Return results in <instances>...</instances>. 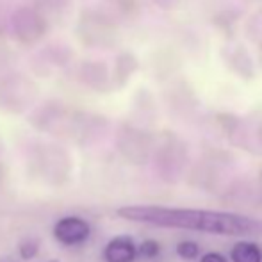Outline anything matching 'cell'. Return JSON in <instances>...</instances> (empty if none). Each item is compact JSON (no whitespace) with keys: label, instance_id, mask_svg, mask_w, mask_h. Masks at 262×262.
Returning <instances> with one entry per match:
<instances>
[{"label":"cell","instance_id":"12","mask_svg":"<svg viewBox=\"0 0 262 262\" xmlns=\"http://www.w3.org/2000/svg\"><path fill=\"white\" fill-rule=\"evenodd\" d=\"M161 253V243L156 239H145L141 245H138V257L143 259H156Z\"/></svg>","mask_w":262,"mask_h":262},{"label":"cell","instance_id":"14","mask_svg":"<svg viewBox=\"0 0 262 262\" xmlns=\"http://www.w3.org/2000/svg\"><path fill=\"white\" fill-rule=\"evenodd\" d=\"M0 262H13L11 259H6V257H4V259H0Z\"/></svg>","mask_w":262,"mask_h":262},{"label":"cell","instance_id":"5","mask_svg":"<svg viewBox=\"0 0 262 262\" xmlns=\"http://www.w3.org/2000/svg\"><path fill=\"white\" fill-rule=\"evenodd\" d=\"M52 235L64 248H75L91 237V225L80 216H62L54 223Z\"/></svg>","mask_w":262,"mask_h":262},{"label":"cell","instance_id":"8","mask_svg":"<svg viewBox=\"0 0 262 262\" xmlns=\"http://www.w3.org/2000/svg\"><path fill=\"white\" fill-rule=\"evenodd\" d=\"M118 145H120V150L128 161L132 162H145L146 161V143L138 141V134L134 130H121L120 138H118Z\"/></svg>","mask_w":262,"mask_h":262},{"label":"cell","instance_id":"3","mask_svg":"<svg viewBox=\"0 0 262 262\" xmlns=\"http://www.w3.org/2000/svg\"><path fill=\"white\" fill-rule=\"evenodd\" d=\"M29 169L45 184L59 187L68 180L72 171V159L66 150L55 145H39L31 152Z\"/></svg>","mask_w":262,"mask_h":262},{"label":"cell","instance_id":"13","mask_svg":"<svg viewBox=\"0 0 262 262\" xmlns=\"http://www.w3.org/2000/svg\"><path fill=\"white\" fill-rule=\"evenodd\" d=\"M200 262H228V259L220 252H209L205 255H202Z\"/></svg>","mask_w":262,"mask_h":262},{"label":"cell","instance_id":"7","mask_svg":"<svg viewBox=\"0 0 262 262\" xmlns=\"http://www.w3.org/2000/svg\"><path fill=\"white\" fill-rule=\"evenodd\" d=\"M102 257H104V262H136L138 245L130 235H114L104 246Z\"/></svg>","mask_w":262,"mask_h":262},{"label":"cell","instance_id":"2","mask_svg":"<svg viewBox=\"0 0 262 262\" xmlns=\"http://www.w3.org/2000/svg\"><path fill=\"white\" fill-rule=\"evenodd\" d=\"M36 127L49 132L61 139L70 141H84L93 130V123L90 116L82 113H77L72 109H62V107H52V109H43L34 120Z\"/></svg>","mask_w":262,"mask_h":262},{"label":"cell","instance_id":"4","mask_svg":"<svg viewBox=\"0 0 262 262\" xmlns=\"http://www.w3.org/2000/svg\"><path fill=\"white\" fill-rule=\"evenodd\" d=\"M36 86L21 75H11L0 80V109L6 113H21L36 97Z\"/></svg>","mask_w":262,"mask_h":262},{"label":"cell","instance_id":"1","mask_svg":"<svg viewBox=\"0 0 262 262\" xmlns=\"http://www.w3.org/2000/svg\"><path fill=\"white\" fill-rule=\"evenodd\" d=\"M125 221L152 225L161 228H179L212 235H255L262 234V221L245 214L212 209L164 207V205H125L116 210Z\"/></svg>","mask_w":262,"mask_h":262},{"label":"cell","instance_id":"9","mask_svg":"<svg viewBox=\"0 0 262 262\" xmlns=\"http://www.w3.org/2000/svg\"><path fill=\"white\" fill-rule=\"evenodd\" d=\"M232 262H262V248L253 241H237L230 250Z\"/></svg>","mask_w":262,"mask_h":262},{"label":"cell","instance_id":"6","mask_svg":"<svg viewBox=\"0 0 262 262\" xmlns=\"http://www.w3.org/2000/svg\"><path fill=\"white\" fill-rule=\"evenodd\" d=\"M13 29L21 43H34L45 34V18L32 7H21L13 16Z\"/></svg>","mask_w":262,"mask_h":262},{"label":"cell","instance_id":"15","mask_svg":"<svg viewBox=\"0 0 262 262\" xmlns=\"http://www.w3.org/2000/svg\"><path fill=\"white\" fill-rule=\"evenodd\" d=\"M49 262H61V260H59V259H50Z\"/></svg>","mask_w":262,"mask_h":262},{"label":"cell","instance_id":"10","mask_svg":"<svg viewBox=\"0 0 262 262\" xmlns=\"http://www.w3.org/2000/svg\"><path fill=\"white\" fill-rule=\"evenodd\" d=\"M39 248H41V241L36 235H27L18 243V255L24 260H32L38 257Z\"/></svg>","mask_w":262,"mask_h":262},{"label":"cell","instance_id":"11","mask_svg":"<svg viewBox=\"0 0 262 262\" xmlns=\"http://www.w3.org/2000/svg\"><path fill=\"white\" fill-rule=\"evenodd\" d=\"M177 255L184 260H194L200 255V246H198V243L189 241V239L180 241L179 245H177Z\"/></svg>","mask_w":262,"mask_h":262}]
</instances>
